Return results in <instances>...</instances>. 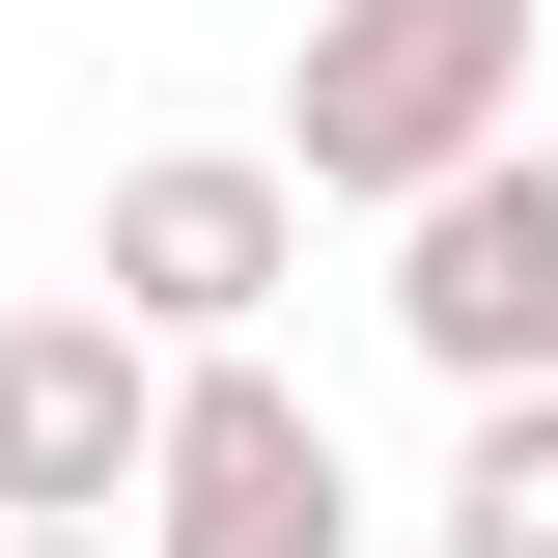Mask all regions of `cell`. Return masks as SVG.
<instances>
[{
	"label": "cell",
	"mask_w": 558,
	"mask_h": 558,
	"mask_svg": "<svg viewBox=\"0 0 558 558\" xmlns=\"http://www.w3.org/2000/svg\"><path fill=\"white\" fill-rule=\"evenodd\" d=\"M475 140H531V0H307L252 168L336 196V223H391V196H447Z\"/></svg>",
	"instance_id": "6da1fadb"
},
{
	"label": "cell",
	"mask_w": 558,
	"mask_h": 558,
	"mask_svg": "<svg viewBox=\"0 0 558 558\" xmlns=\"http://www.w3.org/2000/svg\"><path fill=\"white\" fill-rule=\"evenodd\" d=\"M112 558H363V447L307 418V363H279V336L168 363V447H140Z\"/></svg>",
	"instance_id": "7a4b0ae2"
},
{
	"label": "cell",
	"mask_w": 558,
	"mask_h": 558,
	"mask_svg": "<svg viewBox=\"0 0 558 558\" xmlns=\"http://www.w3.org/2000/svg\"><path fill=\"white\" fill-rule=\"evenodd\" d=\"M279 279H307V196H279L252 140H140L112 196H84V307H112V336H168V363L279 336Z\"/></svg>",
	"instance_id": "3957f363"
},
{
	"label": "cell",
	"mask_w": 558,
	"mask_h": 558,
	"mask_svg": "<svg viewBox=\"0 0 558 558\" xmlns=\"http://www.w3.org/2000/svg\"><path fill=\"white\" fill-rule=\"evenodd\" d=\"M391 336L447 391H558V140H475L447 196H391Z\"/></svg>",
	"instance_id": "277c9868"
},
{
	"label": "cell",
	"mask_w": 558,
	"mask_h": 558,
	"mask_svg": "<svg viewBox=\"0 0 558 558\" xmlns=\"http://www.w3.org/2000/svg\"><path fill=\"white\" fill-rule=\"evenodd\" d=\"M168 447V336H112L84 279H0V531H112Z\"/></svg>",
	"instance_id": "5b68a950"
},
{
	"label": "cell",
	"mask_w": 558,
	"mask_h": 558,
	"mask_svg": "<svg viewBox=\"0 0 558 558\" xmlns=\"http://www.w3.org/2000/svg\"><path fill=\"white\" fill-rule=\"evenodd\" d=\"M447 558H558V391H447Z\"/></svg>",
	"instance_id": "8992f818"
},
{
	"label": "cell",
	"mask_w": 558,
	"mask_h": 558,
	"mask_svg": "<svg viewBox=\"0 0 558 558\" xmlns=\"http://www.w3.org/2000/svg\"><path fill=\"white\" fill-rule=\"evenodd\" d=\"M0 558H112V531H0Z\"/></svg>",
	"instance_id": "52a82bcc"
}]
</instances>
